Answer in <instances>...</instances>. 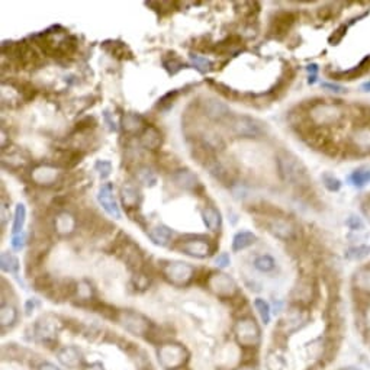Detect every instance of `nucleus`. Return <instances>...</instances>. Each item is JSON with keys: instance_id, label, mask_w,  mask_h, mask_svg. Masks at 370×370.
<instances>
[{"instance_id": "nucleus-1", "label": "nucleus", "mask_w": 370, "mask_h": 370, "mask_svg": "<svg viewBox=\"0 0 370 370\" xmlns=\"http://www.w3.org/2000/svg\"><path fill=\"white\" fill-rule=\"evenodd\" d=\"M346 106L334 100H316L306 109V119L312 127L320 129L336 127L346 118Z\"/></svg>"}, {"instance_id": "nucleus-2", "label": "nucleus", "mask_w": 370, "mask_h": 370, "mask_svg": "<svg viewBox=\"0 0 370 370\" xmlns=\"http://www.w3.org/2000/svg\"><path fill=\"white\" fill-rule=\"evenodd\" d=\"M277 169L285 182L289 185L306 187L309 185V176L306 173V167L298 157L290 153H282L277 155Z\"/></svg>"}, {"instance_id": "nucleus-3", "label": "nucleus", "mask_w": 370, "mask_h": 370, "mask_svg": "<svg viewBox=\"0 0 370 370\" xmlns=\"http://www.w3.org/2000/svg\"><path fill=\"white\" fill-rule=\"evenodd\" d=\"M158 362L166 370H179L187 362L189 353L179 343H164L157 350Z\"/></svg>"}, {"instance_id": "nucleus-4", "label": "nucleus", "mask_w": 370, "mask_h": 370, "mask_svg": "<svg viewBox=\"0 0 370 370\" xmlns=\"http://www.w3.org/2000/svg\"><path fill=\"white\" fill-rule=\"evenodd\" d=\"M348 145L356 154H370V119L357 122L348 135Z\"/></svg>"}, {"instance_id": "nucleus-5", "label": "nucleus", "mask_w": 370, "mask_h": 370, "mask_svg": "<svg viewBox=\"0 0 370 370\" xmlns=\"http://www.w3.org/2000/svg\"><path fill=\"white\" fill-rule=\"evenodd\" d=\"M261 122L256 121L245 115L230 116V127L235 135L242 138H257L265 134V128Z\"/></svg>"}, {"instance_id": "nucleus-6", "label": "nucleus", "mask_w": 370, "mask_h": 370, "mask_svg": "<svg viewBox=\"0 0 370 370\" xmlns=\"http://www.w3.org/2000/svg\"><path fill=\"white\" fill-rule=\"evenodd\" d=\"M235 338L237 341L241 344L242 347H256L260 343L261 338V332H260V327L257 322L253 318H242L237 322L235 328Z\"/></svg>"}, {"instance_id": "nucleus-7", "label": "nucleus", "mask_w": 370, "mask_h": 370, "mask_svg": "<svg viewBox=\"0 0 370 370\" xmlns=\"http://www.w3.org/2000/svg\"><path fill=\"white\" fill-rule=\"evenodd\" d=\"M163 274L171 285L176 286H186L193 279L195 269L193 266L183 261H169L163 267Z\"/></svg>"}, {"instance_id": "nucleus-8", "label": "nucleus", "mask_w": 370, "mask_h": 370, "mask_svg": "<svg viewBox=\"0 0 370 370\" xmlns=\"http://www.w3.org/2000/svg\"><path fill=\"white\" fill-rule=\"evenodd\" d=\"M267 231L282 241H292L298 235V226L290 218L283 217L280 214L276 217H270L267 221Z\"/></svg>"}, {"instance_id": "nucleus-9", "label": "nucleus", "mask_w": 370, "mask_h": 370, "mask_svg": "<svg viewBox=\"0 0 370 370\" xmlns=\"http://www.w3.org/2000/svg\"><path fill=\"white\" fill-rule=\"evenodd\" d=\"M176 249L180 250L182 253H185L187 256H190V257L196 258H206L215 250L210 245L209 240L206 237H202V235L180 240L179 245H176Z\"/></svg>"}, {"instance_id": "nucleus-10", "label": "nucleus", "mask_w": 370, "mask_h": 370, "mask_svg": "<svg viewBox=\"0 0 370 370\" xmlns=\"http://www.w3.org/2000/svg\"><path fill=\"white\" fill-rule=\"evenodd\" d=\"M118 321L122 327L135 336H144L151 331V322L144 315L138 314L135 311H122L118 312Z\"/></svg>"}, {"instance_id": "nucleus-11", "label": "nucleus", "mask_w": 370, "mask_h": 370, "mask_svg": "<svg viewBox=\"0 0 370 370\" xmlns=\"http://www.w3.org/2000/svg\"><path fill=\"white\" fill-rule=\"evenodd\" d=\"M208 286L219 298L231 299L237 293V283L225 273H215L208 279Z\"/></svg>"}, {"instance_id": "nucleus-12", "label": "nucleus", "mask_w": 370, "mask_h": 370, "mask_svg": "<svg viewBox=\"0 0 370 370\" xmlns=\"http://www.w3.org/2000/svg\"><path fill=\"white\" fill-rule=\"evenodd\" d=\"M60 330H61V322L54 315H44L35 324V336L44 343L54 341Z\"/></svg>"}, {"instance_id": "nucleus-13", "label": "nucleus", "mask_w": 370, "mask_h": 370, "mask_svg": "<svg viewBox=\"0 0 370 370\" xmlns=\"http://www.w3.org/2000/svg\"><path fill=\"white\" fill-rule=\"evenodd\" d=\"M171 180H173V183L177 187H180L183 190L198 192V189H203V186L199 182L198 176L189 169L176 170L174 173H171Z\"/></svg>"}, {"instance_id": "nucleus-14", "label": "nucleus", "mask_w": 370, "mask_h": 370, "mask_svg": "<svg viewBox=\"0 0 370 370\" xmlns=\"http://www.w3.org/2000/svg\"><path fill=\"white\" fill-rule=\"evenodd\" d=\"M97 201L102 205V208L106 210L108 215H111L115 219L121 218V210L118 208V203L113 198V186L112 183H105L99 189V195H97Z\"/></svg>"}, {"instance_id": "nucleus-15", "label": "nucleus", "mask_w": 370, "mask_h": 370, "mask_svg": "<svg viewBox=\"0 0 370 370\" xmlns=\"http://www.w3.org/2000/svg\"><path fill=\"white\" fill-rule=\"evenodd\" d=\"M295 24V15L292 12H279L270 22L269 32L273 35L274 38H283L286 33L289 32L292 25Z\"/></svg>"}, {"instance_id": "nucleus-16", "label": "nucleus", "mask_w": 370, "mask_h": 370, "mask_svg": "<svg viewBox=\"0 0 370 370\" xmlns=\"http://www.w3.org/2000/svg\"><path fill=\"white\" fill-rule=\"evenodd\" d=\"M315 295V285L311 279H301L292 290V299L296 305H306L309 304Z\"/></svg>"}, {"instance_id": "nucleus-17", "label": "nucleus", "mask_w": 370, "mask_h": 370, "mask_svg": "<svg viewBox=\"0 0 370 370\" xmlns=\"http://www.w3.org/2000/svg\"><path fill=\"white\" fill-rule=\"evenodd\" d=\"M203 112H205V115H206L208 118L214 119V121H222V119L231 116L228 106H226L225 103L217 100V99H208V100H205V103H203Z\"/></svg>"}, {"instance_id": "nucleus-18", "label": "nucleus", "mask_w": 370, "mask_h": 370, "mask_svg": "<svg viewBox=\"0 0 370 370\" xmlns=\"http://www.w3.org/2000/svg\"><path fill=\"white\" fill-rule=\"evenodd\" d=\"M351 283H353L354 289L359 293L370 296V265L359 267L353 273Z\"/></svg>"}, {"instance_id": "nucleus-19", "label": "nucleus", "mask_w": 370, "mask_h": 370, "mask_svg": "<svg viewBox=\"0 0 370 370\" xmlns=\"http://www.w3.org/2000/svg\"><path fill=\"white\" fill-rule=\"evenodd\" d=\"M305 316H304V311L301 305H292L289 308V311L286 312L285 320H282V327H286V332H292V331H296L301 328L302 324H305Z\"/></svg>"}, {"instance_id": "nucleus-20", "label": "nucleus", "mask_w": 370, "mask_h": 370, "mask_svg": "<svg viewBox=\"0 0 370 370\" xmlns=\"http://www.w3.org/2000/svg\"><path fill=\"white\" fill-rule=\"evenodd\" d=\"M57 356H58L60 363L63 366H65V367H68V369H77L81 364V360H83L80 350L74 346L63 347Z\"/></svg>"}, {"instance_id": "nucleus-21", "label": "nucleus", "mask_w": 370, "mask_h": 370, "mask_svg": "<svg viewBox=\"0 0 370 370\" xmlns=\"http://www.w3.org/2000/svg\"><path fill=\"white\" fill-rule=\"evenodd\" d=\"M121 196H122V203L124 206H127V209H137L139 206V203L143 201V196L141 192L137 189V186H134L131 182H127L125 185L122 186L121 189Z\"/></svg>"}, {"instance_id": "nucleus-22", "label": "nucleus", "mask_w": 370, "mask_h": 370, "mask_svg": "<svg viewBox=\"0 0 370 370\" xmlns=\"http://www.w3.org/2000/svg\"><path fill=\"white\" fill-rule=\"evenodd\" d=\"M139 143L147 150H158L163 144V134L155 127L148 125L143 131V134L139 137Z\"/></svg>"}, {"instance_id": "nucleus-23", "label": "nucleus", "mask_w": 370, "mask_h": 370, "mask_svg": "<svg viewBox=\"0 0 370 370\" xmlns=\"http://www.w3.org/2000/svg\"><path fill=\"white\" fill-rule=\"evenodd\" d=\"M122 250H124V260L125 263L134 269V270H139L143 267L144 263V257H143V253L139 251L135 244L132 242H125L122 244Z\"/></svg>"}, {"instance_id": "nucleus-24", "label": "nucleus", "mask_w": 370, "mask_h": 370, "mask_svg": "<svg viewBox=\"0 0 370 370\" xmlns=\"http://www.w3.org/2000/svg\"><path fill=\"white\" fill-rule=\"evenodd\" d=\"M171 235H173V231L170 230L169 226L166 225H157L148 231V237L151 238V241H153L155 245H160V247L169 245L170 240H171Z\"/></svg>"}, {"instance_id": "nucleus-25", "label": "nucleus", "mask_w": 370, "mask_h": 370, "mask_svg": "<svg viewBox=\"0 0 370 370\" xmlns=\"http://www.w3.org/2000/svg\"><path fill=\"white\" fill-rule=\"evenodd\" d=\"M202 218L205 225L209 228L210 231H219V228L222 225V217L221 212L214 208V206H206L202 210Z\"/></svg>"}, {"instance_id": "nucleus-26", "label": "nucleus", "mask_w": 370, "mask_h": 370, "mask_svg": "<svg viewBox=\"0 0 370 370\" xmlns=\"http://www.w3.org/2000/svg\"><path fill=\"white\" fill-rule=\"evenodd\" d=\"M257 241V237L251 231H240L234 235L233 238V251H242V250L251 247L254 242Z\"/></svg>"}, {"instance_id": "nucleus-27", "label": "nucleus", "mask_w": 370, "mask_h": 370, "mask_svg": "<svg viewBox=\"0 0 370 370\" xmlns=\"http://www.w3.org/2000/svg\"><path fill=\"white\" fill-rule=\"evenodd\" d=\"M76 218L73 217L72 214L68 212H61L58 217L56 218V230L57 233L61 234V235H67V234H72L76 228Z\"/></svg>"}, {"instance_id": "nucleus-28", "label": "nucleus", "mask_w": 370, "mask_h": 370, "mask_svg": "<svg viewBox=\"0 0 370 370\" xmlns=\"http://www.w3.org/2000/svg\"><path fill=\"white\" fill-rule=\"evenodd\" d=\"M57 174L58 173H57L56 169H52L49 166H41L38 169L33 170L32 179L40 185H51V183L56 182Z\"/></svg>"}, {"instance_id": "nucleus-29", "label": "nucleus", "mask_w": 370, "mask_h": 370, "mask_svg": "<svg viewBox=\"0 0 370 370\" xmlns=\"http://www.w3.org/2000/svg\"><path fill=\"white\" fill-rule=\"evenodd\" d=\"M122 127H124V129H125L127 132H132V134L141 131L143 128H147L143 116H139L137 113L132 112L124 115V118H122Z\"/></svg>"}, {"instance_id": "nucleus-30", "label": "nucleus", "mask_w": 370, "mask_h": 370, "mask_svg": "<svg viewBox=\"0 0 370 370\" xmlns=\"http://www.w3.org/2000/svg\"><path fill=\"white\" fill-rule=\"evenodd\" d=\"M348 182L350 185L357 187V189H363L364 186H367L370 183V167H360V169H356L348 176Z\"/></svg>"}, {"instance_id": "nucleus-31", "label": "nucleus", "mask_w": 370, "mask_h": 370, "mask_svg": "<svg viewBox=\"0 0 370 370\" xmlns=\"http://www.w3.org/2000/svg\"><path fill=\"white\" fill-rule=\"evenodd\" d=\"M347 260L350 261H362L364 258L370 256V245L369 244H357V245H351L346 250L344 253Z\"/></svg>"}, {"instance_id": "nucleus-32", "label": "nucleus", "mask_w": 370, "mask_h": 370, "mask_svg": "<svg viewBox=\"0 0 370 370\" xmlns=\"http://www.w3.org/2000/svg\"><path fill=\"white\" fill-rule=\"evenodd\" d=\"M2 270L6 272V273L15 274L17 276V272H19V260H17L16 256H13L12 253H2Z\"/></svg>"}, {"instance_id": "nucleus-33", "label": "nucleus", "mask_w": 370, "mask_h": 370, "mask_svg": "<svg viewBox=\"0 0 370 370\" xmlns=\"http://www.w3.org/2000/svg\"><path fill=\"white\" fill-rule=\"evenodd\" d=\"M17 320V311L15 306L12 305H3L2 306V311H0V324H2V328H6V327H12Z\"/></svg>"}, {"instance_id": "nucleus-34", "label": "nucleus", "mask_w": 370, "mask_h": 370, "mask_svg": "<svg viewBox=\"0 0 370 370\" xmlns=\"http://www.w3.org/2000/svg\"><path fill=\"white\" fill-rule=\"evenodd\" d=\"M254 267L261 273H270L276 269V260L269 254H261L254 260Z\"/></svg>"}, {"instance_id": "nucleus-35", "label": "nucleus", "mask_w": 370, "mask_h": 370, "mask_svg": "<svg viewBox=\"0 0 370 370\" xmlns=\"http://www.w3.org/2000/svg\"><path fill=\"white\" fill-rule=\"evenodd\" d=\"M25 219H26V208L24 203H17L16 209H15V219H13V226H12V233L17 235L22 234V228L25 225Z\"/></svg>"}, {"instance_id": "nucleus-36", "label": "nucleus", "mask_w": 370, "mask_h": 370, "mask_svg": "<svg viewBox=\"0 0 370 370\" xmlns=\"http://www.w3.org/2000/svg\"><path fill=\"white\" fill-rule=\"evenodd\" d=\"M137 180L144 186H154L157 183V177L154 174V171L148 167H139L135 173Z\"/></svg>"}, {"instance_id": "nucleus-37", "label": "nucleus", "mask_w": 370, "mask_h": 370, "mask_svg": "<svg viewBox=\"0 0 370 370\" xmlns=\"http://www.w3.org/2000/svg\"><path fill=\"white\" fill-rule=\"evenodd\" d=\"M163 65L164 68L170 73V74H176L177 72H180L182 68H185V64L180 61V58L176 54H169V57H166L163 60Z\"/></svg>"}, {"instance_id": "nucleus-38", "label": "nucleus", "mask_w": 370, "mask_h": 370, "mask_svg": "<svg viewBox=\"0 0 370 370\" xmlns=\"http://www.w3.org/2000/svg\"><path fill=\"white\" fill-rule=\"evenodd\" d=\"M321 180H322V185L325 186V189L328 190V192H338L340 189H341V182H340V179L334 176V174H331V173H324L321 176Z\"/></svg>"}, {"instance_id": "nucleus-39", "label": "nucleus", "mask_w": 370, "mask_h": 370, "mask_svg": "<svg viewBox=\"0 0 370 370\" xmlns=\"http://www.w3.org/2000/svg\"><path fill=\"white\" fill-rule=\"evenodd\" d=\"M254 306H256V309H257L261 321L265 322V324H269V322H270V305L266 302L265 299L257 298L254 301Z\"/></svg>"}, {"instance_id": "nucleus-40", "label": "nucleus", "mask_w": 370, "mask_h": 370, "mask_svg": "<svg viewBox=\"0 0 370 370\" xmlns=\"http://www.w3.org/2000/svg\"><path fill=\"white\" fill-rule=\"evenodd\" d=\"M177 96H179V92L177 90H171V92L166 93L164 96L161 97L160 100H158V103L155 105V108L160 109V111H169L170 108L173 106V103H174Z\"/></svg>"}, {"instance_id": "nucleus-41", "label": "nucleus", "mask_w": 370, "mask_h": 370, "mask_svg": "<svg viewBox=\"0 0 370 370\" xmlns=\"http://www.w3.org/2000/svg\"><path fill=\"white\" fill-rule=\"evenodd\" d=\"M33 285H35V289L37 290H42V292L45 290L47 293H49V292L52 290V288L56 286L54 282H52V279L49 277L48 274H41V276H38V277L35 279Z\"/></svg>"}, {"instance_id": "nucleus-42", "label": "nucleus", "mask_w": 370, "mask_h": 370, "mask_svg": "<svg viewBox=\"0 0 370 370\" xmlns=\"http://www.w3.org/2000/svg\"><path fill=\"white\" fill-rule=\"evenodd\" d=\"M17 92L22 95L24 100H32L33 97L37 96V89L33 87L32 83L29 81H21L17 84Z\"/></svg>"}, {"instance_id": "nucleus-43", "label": "nucleus", "mask_w": 370, "mask_h": 370, "mask_svg": "<svg viewBox=\"0 0 370 370\" xmlns=\"http://www.w3.org/2000/svg\"><path fill=\"white\" fill-rule=\"evenodd\" d=\"M190 60H192V63L193 65L199 70L201 73H206L209 72L210 67H212V61L208 60L206 57H201V56H195V54H190Z\"/></svg>"}, {"instance_id": "nucleus-44", "label": "nucleus", "mask_w": 370, "mask_h": 370, "mask_svg": "<svg viewBox=\"0 0 370 370\" xmlns=\"http://www.w3.org/2000/svg\"><path fill=\"white\" fill-rule=\"evenodd\" d=\"M76 292H77V296L83 301H89V299L93 296V289H92V285L87 282H80L76 286Z\"/></svg>"}, {"instance_id": "nucleus-45", "label": "nucleus", "mask_w": 370, "mask_h": 370, "mask_svg": "<svg viewBox=\"0 0 370 370\" xmlns=\"http://www.w3.org/2000/svg\"><path fill=\"white\" fill-rule=\"evenodd\" d=\"M95 169L99 171V176L102 179H106L112 173V164H111V161L108 160H99L95 164Z\"/></svg>"}, {"instance_id": "nucleus-46", "label": "nucleus", "mask_w": 370, "mask_h": 370, "mask_svg": "<svg viewBox=\"0 0 370 370\" xmlns=\"http://www.w3.org/2000/svg\"><path fill=\"white\" fill-rule=\"evenodd\" d=\"M346 225L351 230V231H362L364 228V224H363L362 218H359L357 215H350L347 218Z\"/></svg>"}, {"instance_id": "nucleus-47", "label": "nucleus", "mask_w": 370, "mask_h": 370, "mask_svg": "<svg viewBox=\"0 0 370 370\" xmlns=\"http://www.w3.org/2000/svg\"><path fill=\"white\" fill-rule=\"evenodd\" d=\"M112 47V54L115 57H118V58H125V57L131 56V52H129V49L127 48V45L122 44V42H113Z\"/></svg>"}, {"instance_id": "nucleus-48", "label": "nucleus", "mask_w": 370, "mask_h": 370, "mask_svg": "<svg viewBox=\"0 0 370 370\" xmlns=\"http://www.w3.org/2000/svg\"><path fill=\"white\" fill-rule=\"evenodd\" d=\"M346 32H347V26H346V25H341V26H340L338 29H336V31H334V33H332V35L330 37V44H331V45H337L338 42L343 40V37L346 35Z\"/></svg>"}, {"instance_id": "nucleus-49", "label": "nucleus", "mask_w": 370, "mask_h": 370, "mask_svg": "<svg viewBox=\"0 0 370 370\" xmlns=\"http://www.w3.org/2000/svg\"><path fill=\"white\" fill-rule=\"evenodd\" d=\"M360 320H362V324L363 327H364V330L370 331V304H366V305L362 308Z\"/></svg>"}, {"instance_id": "nucleus-50", "label": "nucleus", "mask_w": 370, "mask_h": 370, "mask_svg": "<svg viewBox=\"0 0 370 370\" xmlns=\"http://www.w3.org/2000/svg\"><path fill=\"white\" fill-rule=\"evenodd\" d=\"M215 265H217L219 269H225V267H228V266L231 265L230 254H228V253H221L219 256L215 257Z\"/></svg>"}, {"instance_id": "nucleus-51", "label": "nucleus", "mask_w": 370, "mask_h": 370, "mask_svg": "<svg viewBox=\"0 0 370 370\" xmlns=\"http://www.w3.org/2000/svg\"><path fill=\"white\" fill-rule=\"evenodd\" d=\"M25 241H26V235L25 234H17V235H13L12 238V247L19 251V250L24 249Z\"/></svg>"}, {"instance_id": "nucleus-52", "label": "nucleus", "mask_w": 370, "mask_h": 370, "mask_svg": "<svg viewBox=\"0 0 370 370\" xmlns=\"http://www.w3.org/2000/svg\"><path fill=\"white\" fill-rule=\"evenodd\" d=\"M322 89H325V90H328V92H332V93H346L347 89L343 87V86H340V84H334V83H322L321 84Z\"/></svg>"}, {"instance_id": "nucleus-53", "label": "nucleus", "mask_w": 370, "mask_h": 370, "mask_svg": "<svg viewBox=\"0 0 370 370\" xmlns=\"http://www.w3.org/2000/svg\"><path fill=\"white\" fill-rule=\"evenodd\" d=\"M306 70L309 73V77H308V83L309 84H314L315 81H316V77H318V65L316 64H309L306 67Z\"/></svg>"}, {"instance_id": "nucleus-54", "label": "nucleus", "mask_w": 370, "mask_h": 370, "mask_svg": "<svg viewBox=\"0 0 370 370\" xmlns=\"http://www.w3.org/2000/svg\"><path fill=\"white\" fill-rule=\"evenodd\" d=\"M38 370H60V369H58L57 366H54V364H51V363H42L40 367H38Z\"/></svg>"}, {"instance_id": "nucleus-55", "label": "nucleus", "mask_w": 370, "mask_h": 370, "mask_svg": "<svg viewBox=\"0 0 370 370\" xmlns=\"http://www.w3.org/2000/svg\"><path fill=\"white\" fill-rule=\"evenodd\" d=\"M25 308H26V314H31V311L35 308V301H33V299H29V301L26 302Z\"/></svg>"}, {"instance_id": "nucleus-56", "label": "nucleus", "mask_w": 370, "mask_h": 370, "mask_svg": "<svg viewBox=\"0 0 370 370\" xmlns=\"http://www.w3.org/2000/svg\"><path fill=\"white\" fill-rule=\"evenodd\" d=\"M84 370H105V369H103V366H102L100 363H93V364L87 366Z\"/></svg>"}, {"instance_id": "nucleus-57", "label": "nucleus", "mask_w": 370, "mask_h": 370, "mask_svg": "<svg viewBox=\"0 0 370 370\" xmlns=\"http://www.w3.org/2000/svg\"><path fill=\"white\" fill-rule=\"evenodd\" d=\"M362 92H366V93H370V80L369 81H364L362 84Z\"/></svg>"}, {"instance_id": "nucleus-58", "label": "nucleus", "mask_w": 370, "mask_h": 370, "mask_svg": "<svg viewBox=\"0 0 370 370\" xmlns=\"http://www.w3.org/2000/svg\"><path fill=\"white\" fill-rule=\"evenodd\" d=\"M238 370H256L254 367H250V366H247V367H241V369H238Z\"/></svg>"}, {"instance_id": "nucleus-59", "label": "nucleus", "mask_w": 370, "mask_h": 370, "mask_svg": "<svg viewBox=\"0 0 370 370\" xmlns=\"http://www.w3.org/2000/svg\"><path fill=\"white\" fill-rule=\"evenodd\" d=\"M341 370H359V369H357V367H344V369Z\"/></svg>"}]
</instances>
